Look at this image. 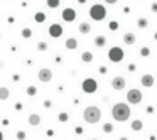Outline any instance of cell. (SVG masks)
I'll return each mask as SVG.
<instances>
[{
	"label": "cell",
	"instance_id": "cell-1",
	"mask_svg": "<svg viewBox=\"0 0 157 140\" xmlns=\"http://www.w3.org/2000/svg\"><path fill=\"white\" fill-rule=\"evenodd\" d=\"M112 115L117 122H127L130 118V108L125 103H117L112 108Z\"/></svg>",
	"mask_w": 157,
	"mask_h": 140
},
{
	"label": "cell",
	"instance_id": "cell-2",
	"mask_svg": "<svg viewBox=\"0 0 157 140\" xmlns=\"http://www.w3.org/2000/svg\"><path fill=\"white\" fill-rule=\"evenodd\" d=\"M83 118L88 123H98L100 118H102V111H100L98 106H88L86 110L83 111Z\"/></svg>",
	"mask_w": 157,
	"mask_h": 140
},
{
	"label": "cell",
	"instance_id": "cell-3",
	"mask_svg": "<svg viewBox=\"0 0 157 140\" xmlns=\"http://www.w3.org/2000/svg\"><path fill=\"white\" fill-rule=\"evenodd\" d=\"M90 15H91V19H95V20H102L106 15V10H105L103 5H93L90 9Z\"/></svg>",
	"mask_w": 157,
	"mask_h": 140
},
{
	"label": "cell",
	"instance_id": "cell-4",
	"mask_svg": "<svg viewBox=\"0 0 157 140\" xmlns=\"http://www.w3.org/2000/svg\"><path fill=\"white\" fill-rule=\"evenodd\" d=\"M127 101L128 103H132V105H139L140 101H142V91L139 89H130L128 93H127Z\"/></svg>",
	"mask_w": 157,
	"mask_h": 140
},
{
	"label": "cell",
	"instance_id": "cell-5",
	"mask_svg": "<svg viewBox=\"0 0 157 140\" xmlns=\"http://www.w3.org/2000/svg\"><path fill=\"white\" fill-rule=\"evenodd\" d=\"M108 57H110V61L118 63V61H122V59H123V51L120 49V47H113V49H110Z\"/></svg>",
	"mask_w": 157,
	"mask_h": 140
},
{
	"label": "cell",
	"instance_id": "cell-6",
	"mask_svg": "<svg viewBox=\"0 0 157 140\" xmlns=\"http://www.w3.org/2000/svg\"><path fill=\"white\" fill-rule=\"evenodd\" d=\"M83 89L86 93H95L96 91V81L95 79H85L83 81Z\"/></svg>",
	"mask_w": 157,
	"mask_h": 140
},
{
	"label": "cell",
	"instance_id": "cell-7",
	"mask_svg": "<svg viewBox=\"0 0 157 140\" xmlns=\"http://www.w3.org/2000/svg\"><path fill=\"white\" fill-rule=\"evenodd\" d=\"M112 86L115 88V89H118V91H122L123 88H125V78H122V76H117V78H113V81H112Z\"/></svg>",
	"mask_w": 157,
	"mask_h": 140
},
{
	"label": "cell",
	"instance_id": "cell-8",
	"mask_svg": "<svg viewBox=\"0 0 157 140\" xmlns=\"http://www.w3.org/2000/svg\"><path fill=\"white\" fill-rule=\"evenodd\" d=\"M39 79L41 81H44V83H47V81H51V78H52V73H51V69H41L39 71Z\"/></svg>",
	"mask_w": 157,
	"mask_h": 140
},
{
	"label": "cell",
	"instance_id": "cell-9",
	"mask_svg": "<svg viewBox=\"0 0 157 140\" xmlns=\"http://www.w3.org/2000/svg\"><path fill=\"white\" fill-rule=\"evenodd\" d=\"M49 34H51L52 37H61V34H63V27H61L59 24H52L51 27H49Z\"/></svg>",
	"mask_w": 157,
	"mask_h": 140
},
{
	"label": "cell",
	"instance_id": "cell-10",
	"mask_svg": "<svg viewBox=\"0 0 157 140\" xmlns=\"http://www.w3.org/2000/svg\"><path fill=\"white\" fill-rule=\"evenodd\" d=\"M63 19H64V20H68V22L74 20V19H76L74 10H73V9H66V10H63Z\"/></svg>",
	"mask_w": 157,
	"mask_h": 140
},
{
	"label": "cell",
	"instance_id": "cell-11",
	"mask_svg": "<svg viewBox=\"0 0 157 140\" xmlns=\"http://www.w3.org/2000/svg\"><path fill=\"white\" fill-rule=\"evenodd\" d=\"M142 85L145 88L152 86V85H154V76H152V74H144V76H142Z\"/></svg>",
	"mask_w": 157,
	"mask_h": 140
},
{
	"label": "cell",
	"instance_id": "cell-12",
	"mask_svg": "<svg viewBox=\"0 0 157 140\" xmlns=\"http://www.w3.org/2000/svg\"><path fill=\"white\" fill-rule=\"evenodd\" d=\"M123 42H125V44H128V46H130V44H134V42H135V35L130 34V32H128V34H125V35H123Z\"/></svg>",
	"mask_w": 157,
	"mask_h": 140
},
{
	"label": "cell",
	"instance_id": "cell-13",
	"mask_svg": "<svg viewBox=\"0 0 157 140\" xmlns=\"http://www.w3.org/2000/svg\"><path fill=\"white\" fill-rule=\"evenodd\" d=\"M29 123H31V125H32V127H35V125H39V123H41V117H39V115H31V117H29Z\"/></svg>",
	"mask_w": 157,
	"mask_h": 140
},
{
	"label": "cell",
	"instance_id": "cell-14",
	"mask_svg": "<svg viewBox=\"0 0 157 140\" xmlns=\"http://www.w3.org/2000/svg\"><path fill=\"white\" fill-rule=\"evenodd\" d=\"M80 32H81V34H88V32H90V24L81 22V24H80Z\"/></svg>",
	"mask_w": 157,
	"mask_h": 140
},
{
	"label": "cell",
	"instance_id": "cell-15",
	"mask_svg": "<svg viewBox=\"0 0 157 140\" xmlns=\"http://www.w3.org/2000/svg\"><path fill=\"white\" fill-rule=\"evenodd\" d=\"M76 46H78L76 39H68V41H66V47H68V49H76Z\"/></svg>",
	"mask_w": 157,
	"mask_h": 140
},
{
	"label": "cell",
	"instance_id": "cell-16",
	"mask_svg": "<svg viewBox=\"0 0 157 140\" xmlns=\"http://www.w3.org/2000/svg\"><path fill=\"white\" fill-rule=\"evenodd\" d=\"M132 128L137 130V132L142 130V122H140V120H134V122H132Z\"/></svg>",
	"mask_w": 157,
	"mask_h": 140
},
{
	"label": "cell",
	"instance_id": "cell-17",
	"mask_svg": "<svg viewBox=\"0 0 157 140\" xmlns=\"http://www.w3.org/2000/svg\"><path fill=\"white\" fill-rule=\"evenodd\" d=\"M0 98L2 100H7L9 98V89L7 88H0Z\"/></svg>",
	"mask_w": 157,
	"mask_h": 140
},
{
	"label": "cell",
	"instance_id": "cell-18",
	"mask_svg": "<svg viewBox=\"0 0 157 140\" xmlns=\"http://www.w3.org/2000/svg\"><path fill=\"white\" fill-rule=\"evenodd\" d=\"M95 44L102 47V46H103V44H105V37H103V35H98V37L95 39Z\"/></svg>",
	"mask_w": 157,
	"mask_h": 140
},
{
	"label": "cell",
	"instance_id": "cell-19",
	"mask_svg": "<svg viewBox=\"0 0 157 140\" xmlns=\"http://www.w3.org/2000/svg\"><path fill=\"white\" fill-rule=\"evenodd\" d=\"M81 57H83V61H85V63H90V61L93 59V56H91V53H85L83 56H81Z\"/></svg>",
	"mask_w": 157,
	"mask_h": 140
},
{
	"label": "cell",
	"instance_id": "cell-20",
	"mask_svg": "<svg viewBox=\"0 0 157 140\" xmlns=\"http://www.w3.org/2000/svg\"><path fill=\"white\" fill-rule=\"evenodd\" d=\"M112 130H113V127H112L110 123H106V125H103V132H105V133H110Z\"/></svg>",
	"mask_w": 157,
	"mask_h": 140
},
{
	"label": "cell",
	"instance_id": "cell-21",
	"mask_svg": "<svg viewBox=\"0 0 157 140\" xmlns=\"http://www.w3.org/2000/svg\"><path fill=\"white\" fill-rule=\"evenodd\" d=\"M22 35H24L25 39H29V37L32 35V32H31V29H24V31H22Z\"/></svg>",
	"mask_w": 157,
	"mask_h": 140
},
{
	"label": "cell",
	"instance_id": "cell-22",
	"mask_svg": "<svg viewBox=\"0 0 157 140\" xmlns=\"http://www.w3.org/2000/svg\"><path fill=\"white\" fill-rule=\"evenodd\" d=\"M47 5L49 7H57L59 5V0H47Z\"/></svg>",
	"mask_w": 157,
	"mask_h": 140
},
{
	"label": "cell",
	"instance_id": "cell-23",
	"mask_svg": "<svg viewBox=\"0 0 157 140\" xmlns=\"http://www.w3.org/2000/svg\"><path fill=\"white\" fill-rule=\"evenodd\" d=\"M44 19H46V15H44V14H35V20H37V22H42Z\"/></svg>",
	"mask_w": 157,
	"mask_h": 140
},
{
	"label": "cell",
	"instance_id": "cell-24",
	"mask_svg": "<svg viewBox=\"0 0 157 140\" xmlns=\"http://www.w3.org/2000/svg\"><path fill=\"white\" fill-rule=\"evenodd\" d=\"M27 93H29L31 96H34V95H35V88L34 86H29V88H27Z\"/></svg>",
	"mask_w": 157,
	"mask_h": 140
},
{
	"label": "cell",
	"instance_id": "cell-25",
	"mask_svg": "<svg viewBox=\"0 0 157 140\" xmlns=\"http://www.w3.org/2000/svg\"><path fill=\"white\" fill-rule=\"evenodd\" d=\"M59 120H61V122H66V120H68V115H66V113H61V115H59Z\"/></svg>",
	"mask_w": 157,
	"mask_h": 140
},
{
	"label": "cell",
	"instance_id": "cell-26",
	"mask_svg": "<svg viewBox=\"0 0 157 140\" xmlns=\"http://www.w3.org/2000/svg\"><path fill=\"white\" fill-rule=\"evenodd\" d=\"M149 54H150L149 47H144V49H142V56H149Z\"/></svg>",
	"mask_w": 157,
	"mask_h": 140
},
{
	"label": "cell",
	"instance_id": "cell-27",
	"mask_svg": "<svg viewBox=\"0 0 157 140\" xmlns=\"http://www.w3.org/2000/svg\"><path fill=\"white\" fill-rule=\"evenodd\" d=\"M147 24H145V19H140L139 20V27H145Z\"/></svg>",
	"mask_w": 157,
	"mask_h": 140
},
{
	"label": "cell",
	"instance_id": "cell-28",
	"mask_svg": "<svg viewBox=\"0 0 157 140\" xmlns=\"http://www.w3.org/2000/svg\"><path fill=\"white\" fill-rule=\"evenodd\" d=\"M46 47H47V46H46V42H41V44H39V49H41V51H44Z\"/></svg>",
	"mask_w": 157,
	"mask_h": 140
},
{
	"label": "cell",
	"instance_id": "cell-29",
	"mask_svg": "<svg viewBox=\"0 0 157 140\" xmlns=\"http://www.w3.org/2000/svg\"><path fill=\"white\" fill-rule=\"evenodd\" d=\"M17 137H19V139H20V140H24V137H25V135H24V132H20V133H19Z\"/></svg>",
	"mask_w": 157,
	"mask_h": 140
},
{
	"label": "cell",
	"instance_id": "cell-30",
	"mask_svg": "<svg viewBox=\"0 0 157 140\" xmlns=\"http://www.w3.org/2000/svg\"><path fill=\"white\" fill-rule=\"evenodd\" d=\"M105 2H106V3H115L117 0H105Z\"/></svg>",
	"mask_w": 157,
	"mask_h": 140
},
{
	"label": "cell",
	"instance_id": "cell-31",
	"mask_svg": "<svg viewBox=\"0 0 157 140\" xmlns=\"http://www.w3.org/2000/svg\"><path fill=\"white\" fill-rule=\"evenodd\" d=\"M78 2H80V3H85V0H78Z\"/></svg>",
	"mask_w": 157,
	"mask_h": 140
}]
</instances>
